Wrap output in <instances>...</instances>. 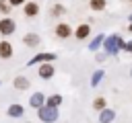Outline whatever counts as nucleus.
Here are the masks:
<instances>
[{
    "label": "nucleus",
    "mask_w": 132,
    "mask_h": 123,
    "mask_svg": "<svg viewBox=\"0 0 132 123\" xmlns=\"http://www.w3.org/2000/svg\"><path fill=\"white\" fill-rule=\"evenodd\" d=\"M89 33H91V27H89V25H80V27L76 29V37H78V39H85Z\"/></svg>",
    "instance_id": "9"
},
{
    "label": "nucleus",
    "mask_w": 132,
    "mask_h": 123,
    "mask_svg": "<svg viewBox=\"0 0 132 123\" xmlns=\"http://www.w3.org/2000/svg\"><path fill=\"white\" fill-rule=\"evenodd\" d=\"M39 119L45 121V123H52V121L58 119V111L52 109V107H41V109H39Z\"/></svg>",
    "instance_id": "1"
},
{
    "label": "nucleus",
    "mask_w": 132,
    "mask_h": 123,
    "mask_svg": "<svg viewBox=\"0 0 132 123\" xmlns=\"http://www.w3.org/2000/svg\"><path fill=\"white\" fill-rule=\"evenodd\" d=\"M23 2H25V0H10V4H14V6H16V4H23Z\"/></svg>",
    "instance_id": "18"
},
{
    "label": "nucleus",
    "mask_w": 132,
    "mask_h": 123,
    "mask_svg": "<svg viewBox=\"0 0 132 123\" xmlns=\"http://www.w3.org/2000/svg\"><path fill=\"white\" fill-rule=\"evenodd\" d=\"M93 107L97 109V111H105V98H95V102H93Z\"/></svg>",
    "instance_id": "15"
},
{
    "label": "nucleus",
    "mask_w": 132,
    "mask_h": 123,
    "mask_svg": "<svg viewBox=\"0 0 132 123\" xmlns=\"http://www.w3.org/2000/svg\"><path fill=\"white\" fill-rule=\"evenodd\" d=\"M39 76H41V78H52V76H54V66H52V64H43V66L39 68Z\"/></svg>",
    "instance_id": "4"
},
{
    "label": "nucleus",
    "mask_w": 132,
    "mask_h": 123,
    "mask_svg": "<svg viewBox=\"0 0 132 123\" xmlns=\"http://www.w3.org/2000/svg\"><path fill=\"white\" fill-rule=\"evenodd\" d=\"M12 31H14V23L10 18H2L0 20V33L2 35H10Z\"/></svg>",
    "instance_id": "2"
},
{
    "label": "nucleus",
    "mask_w": 132,
    "mask_h": 123,
    "mask_svg": "<svg viewBox=\"0 0 132 123\" xmlns=\"http://www.w3.org/2000/svg\"><path fill=\"white\" fill-rule=\"evenodd\" d=\"M91 8L93 10H103L105 8V0H91Z\"/></svg>",
    "instance_id": "14"
},
{
    "label": "nucleus",
    "mask_w": 132,
    "mask_h": 123,
    "mask_svg": "<svg viewBox=\"0 0 132 123\" xmlns=\"http://www.w3.org/2000/svg\"><path fill=\"white\" fill-rule=\"evenodd\" d=\"M8 115H10V117H21V115H23V107H21V105H12V107L8 109Z\"/></svg>",
    "instance_id": "12"
},
{
    "label": "nucleus",
    "mask_w": 132,
    "mask_h": 123,
    "mask_svg": "<svg viewBox=\"0 0 132 123\" xmlns=\"http://www.w3.org/2000/svg\"><path fill=\"white\" fill-rule=\"evenodd\" d=\"M14 86H16L19 90H25V88L29 86V80H27V78H23V76H19V78L14 80Z\"/></svg>",
    "instance_id": "11"
},
{
    "label": "nucleus",
    "mask_w": 132,
    "mask_h": 123,
    "mask_svg": "<svg viewBox=\"0 0 132 123\" xmlns=\"http://www.w3.org/2000/svg\"><path fill=\"white\" fill-rule=\"evenodd\" d=\"M41 59H54V55H47V53H41V55H37L31 64H35V61H41Z\"/></svg>",
    "instance_id": "16"
},
{
    "label": "nucleus",
    "mask_w": 132,
    "mask_h": 123,
    "mask_svg": "<svg viewBox=\"0 0 132 123\" xmlns=\"http://www.w3.org/2000/svg\"><path fill=\"white\" fill-rule=\"evenodd\" d=\"M60 102H62V96H60V94H54V96L47 98V107H52V109L60 107Z\"/></svg>",
    "instance_id": "10"
},
{
    "label": "nucleus",
    "mask_w": 132,
    "mask_h": 123,
    "mask_svg": "<svg viewBox=\"0 0 132 123\" xmlns=\"http://www.w3.org/2000/svg\"><path fill=\"white\" fill-rule=\"evenodd\" d=\"M116 119V113L111 111V109H105V111H101V115H99V121L101 123H111Z\"/></svg>",
    "instance_id": "3"
},
{
    "label": "nucleus",
    "mask_w": 132,
    "mask_h": 123,
    "mask_svg": "<svg viewBox=\"0 0 132 123\" xmlns=\"http://www.w3.org/2000/svg\"><path fill=\"white\" fill-rule=\"evenodd\" d=\"M29 102H31V107H35V109H41V107H43V94H41V92H35Z\"/></svg>",
    "instance_id": "7"
},
{
    "label": "nucleus",
    "mask_w": 132,
    "mask_h": 123,
    "mask_svg": "<svg viewBox=\"0 0 132 123\" xmlns=\"http://www.w3.org/2000/svg\"><path fill=\"white\" fill-rule=\"evenodd\" d=\"M25 43L31 45V47H35V45L39 43V37H37V35H27V37H25Z\"/></svg>",
    "instance_id": "13"
},
{
    "label": "nucleus",
    "mask_w": 132,
    "mask_h": 123,
    "mask_svg": "<svg viewBox=\"0 0 132 123\" xmlns=\"http://www.w3.org/2000/svg\"><path fill=\"white\" fill-rule=\"evenodd\" d=\"M52 12H54L56 16H60V14L64 12V8H62V6H54V10H52Z\"/></svg>",
    "instance_id": "17"
},
{
    "label": "nucleus",
    "mask_w": 132,
    "mask_h": 123,
    "mask_svg": "<svg viewBox=\"0 0 132 123\" xmlns=\"http://www.w3.org/2000/svg\"><path fill=\"white\" fill-rule=\"evenodd\" d=\"M37 12H39V6H37L35 2H29V4L25 6V14H27V16H35Z\"/></svg>",
    "instance_id": "8"
},
{
    "label": "nucleus",
    "mask_w": 132,
    "mask_h": 123,
    "mask_svg": "<svg viewBox=\"0 0 132 123\" xmlns=\"http://www.w3.org/2000/svg\"><path fill=\"white\" fill-rule=\"evenodd\" d=\"M70 33H72V31H70V27H68V25H58V27H56V35H58V37H62V39L70 37Z\"/></svg>",
    "instance_id": "6"
},
{
    "label": "nucleus",
    "mask_w": 132,
    "mask_h": 123,
    "mask_svg": "<svg viewBox=\"0 0 132 123\" xmlns=\"http://www.w3.org/2000/svg\"><path fill=\"white\" fill-rule=\"evenodd\" d=\"M2 2H4V0H0V8H2V6H4V4H2Z\"/></svg>",
    "instance_id": "19"
},
{
    "label": "nucleus",
    "mask_w": 132,
    "mask_h": 123,
    "mask_svg": "<svg viewBox=\"0 0 132 123\" xmlns=\"http://www.w3.org/2000/svg\"><path fill=\"white\" fill-rule=\"evenodd\" d=\"M12 55V45L8 41H2L0 43V57H10Z\"/></svg>",
    "instance_id": "5"
}]
</instances>
